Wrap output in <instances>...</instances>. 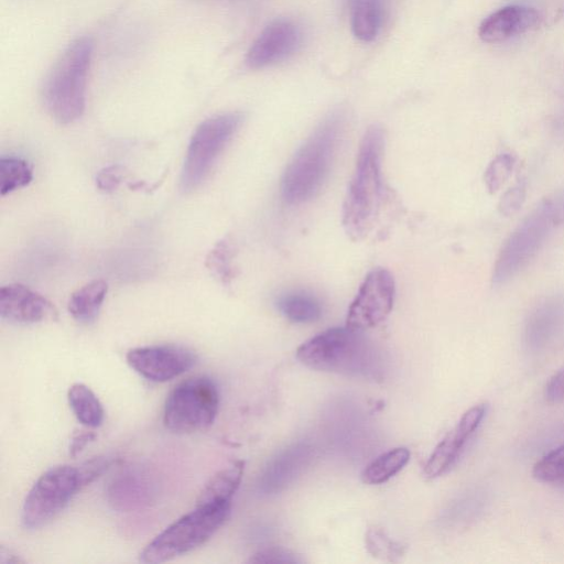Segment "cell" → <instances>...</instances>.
<instances>
[{"label": "cell", "mask_w": 564, "mask_h": 564, "mask_svg": "<svg viewBox=\"0 0 564 564\" xmlns=\"http://www.w3.org/2000/svg\"><path fill=\"white\" fill-rule=\"evenodd\" d=\"M91 56V40L87 36L78 37L61 53L44 78L43 104L59 123L77 120L85 110Z\"/></svg>", "instance_id": "4"}, {"label": "cell", "mask_w": 564, "mask_h": 564, "mask_svg": "<svg viewBox=\"0 0 564 564\" xmlns=\"http://www.w3.org/2000/svg\"><path fill=\"white\" fill-rule=\"evenodd\" d=\"M83 487L78 466L57 465L44 471L28 492L22 525L36 530L53 520Z\"/></svg>", "instance_id": "9"}, {"label": "cell", "mask_w": 564, "mask_h": 564, "mask_svg": "<svg viewBox=\"0 0 564 564\" xmlns=\"http://www.w3.org/2000/svg\"><path fill=\"white\" fill-rule=\"evenodd\" d=\"M219 392L215 382L205 376L181 381L169 393L163 424L174 433H194L209 427L218 413Z\"/></svg>", "instance_id": "7"}, {"label": "cell", "mask_w": 564, "mask_h": 564, "mask_svg": "<svg viewBox=\"0 0 564 564\" xmlns=\"http://www.w3.org/2000/svg\"><path fill=\"white\" fill-rule=\"evenodd\" d=\"M343 120L333 115L306 139L285 169L281 193L289 204L314 197L326 181L340 142Z\"/></svg>", "instance_id": "3"}, {"label": "cell", "mask_w": 564, "mask_h": 564, "mask_svg": "<svg viewBox=\"0 0 564 564\" xmlns=\"http://www.w3.org/2000/svg\"><path fill=\"white\" fill-rule=\"evenodd\" d=\"M245 463L235 460L217 471L205 484L196 499V506L231 502L243 475Z\"/></svg>", "instance_id": "18"}, {"label": "cell", "mask_w": 564, "mask_h": 564, "mask_svg": "<svg viewBox=\"0 0 564 564\" xmlns=\"http://www.w3.org/2000/svg\"><path fill=\"white\" fill-rule=\"evenodd\" d=\"M241 121L240 112H227L204 120L195 129L181 174L184 191L196 188L205 180Z\"/></svg>", "instance_id": "8"}, {"label": "cell", "mask_w": 564, "mask_h": 564, "mask_svg": "<svg viewBox=\"0 0 564 564\" xmlns=\"http://www.w3.org/2000/svg\"><path fill=\"white\" fill-rule=\"evenodd\" d=\"M394 295L392 274L383 268L371 270L348 308L346 326L359 332L377 326L390 314Z\"/></svg>", "instance_id": "10"}, {"label": "cell", "mask_w": 564, "mask_h": 564, "mask_svg": "<svg viewBox=\"0 0 564 564\" xmlns=\"http://www.w3.org/2000/svg\"><path fill=\"white\" fill-rule=\"evenodd\" d=\"M541 21L539 11L521 4L503 7L479 25V37L487 43L502 42L534 29Z\"/></svg>", "instance_id": "15"}, {"label": "cell", "mask_w": 564, "mask_h": 564, "mask_svg": "<svg viewBox=\"0 0 564 564\" xmlns=\"http://www.w3.org/2000/svg\"><path fill=\"white\" fill-rule=\"evenodd\" d=\"M112 463V457L98 456L78 465L83 487L89 485L101 474H104Z\"/></svg>", "instance_id": "30"}, {"label": "cell", "mask_w": 564, "mask_h": 564, "mask_svg": "<svg viewBox=\"0 0 564 564\" xmlns=\"http://www.w3.org/2000/svg\"><path fill=\"white\" fill-rule=\"evenodd\" d=\"M69 406L76 419L88 427H98L104 421V408L96 394L84 383H74L67 392Z\"/></svg>", "instance_id": "21"}, {"label": "cell", "mask_w": 564, "mask_h": 564, "mask_svg": "<svg viewBox=\"0 0 564 564\" xmlns=\"http://www.w3.org/2000/svg\"><path fill=\"white\" fill-rule=\"evenodd\" d=\"M231 502L195 506L158 534L140 553L143 563H163L205 544L226 522Z\"/></svg>", "instance_id": "6"}, {"label": "cell", "mask_w": 564, "mask_h": 564, "mask_svg": "<svg viewBox=\"0 0 564 564\" xmlns=\"http://www.w3.org/2000/svg\"><path fill=\"white\" fill-rule=\"evenodd\" d=\"M488 405L477 404L467 410L447 435L438 443L424 466L427 479L436 478L447 471L459 458L466 444L480 426Z\"/></svg>", "instance_id": "12"}, {"label": "cell", "mask_w": 564, "mask_h": 564, "mask_svg": "<svg viewBox=\"0 0 564 564\" xmlns=\"http://www.w3.org/2000/svg\"><path fill=\"white\" fill-rule=\"evenodd\" d=\"M128 365L140 376L153 382H165L189 370L196 355L180 345H152L128 351Z\"/></svg>", "instance_id": "11"}, {"label": "cell", "mask_w": 564, "mask_h": 564, "mask_svg": "<svg viewBox=\"0 0 564 564\" xmlns=\"http://www.w3.org/2000/svg\"><path fill=\"white\" fill-rule=\"evenodd\" d=\"M300 43V31L292 22L270 23L249 48L246 63L250 68H262L292 54Z\"/></svg>", "instance_id": "14"}, {"label": "cell", "mask_w": 564, "mask_h": 564, "mask_svg": "<svg viewBox=\"0 0 564 564\" xmlns=\"http://www.w3.org/2000/svg\"><path fill=\"white\" fill-rule=\"evenodd\" d=\"M24 561L12 553L10 550L1 546L0 550V563L2 564H11V563H23Z\"/></svg>", "instance_id": "36"}, {"label": "cell", "mask_w": 564, "mask_h": 564, "mask_svg": "<svg viewBox=\"0 0 564 564\" xmlns=\"http://www.w3.org/2000/svg\"><path fill=\"white\" fill-rule=\"evenodd\" d=\"M95 437L96 434L94 432L86 431L74 435L69 445L70 456H77L88 443L95 440Z\"/></svg>", "instance_id": "35"}, {"label": "cell", "mask_w": 564, "mask_h": 564, "mask_svg": "<svg viewBox=\"0 0 564 564\" xmlns=\"http://www.w3.org/2000/svg\"><path fill=\"white\" fill-rule=\"evenodd\" d=\"M33 178L29 163L20 158L0 159V193L9 194L18 188L26 186Z\"/></svg>", "instance_id": "25"}, {"label": "cell", "mask_w": 564, "mask_h": 564, "mask_svg": "<svg viewBox=\"0 0 564 564\" xmlns=\"http://www.w3.org/2000/svg\"><path fill=\"white\" fill-rule=\"evenodd\" d=\"M0 316L19 324L55 321L57 312L43 295L22 284H9L0 290Z\"/></svg>", "instance_id": "13"}, {"label": "cell", "mask_w": 564, "mask_h": 564, "mask_svg": "<svg viewBox=\"0 0 564 564\" xmlns=\"http://www.w3.org/2000/svg\"><path fill=\"white\" fill-rule=\"evenodd\" d=\"M312 456V448L304 443L293 445L275 457L265 468L259 487L265 494H274L284 489Z\"/></svg>", "instance_id": "16"}, {"label": "cell", "mask_w": 564, "mask_h": 564, "mask_svg": "<svg viewBox=\"0 0 564 564\" xmlns=\"http://www.w3.org/2000/svg\"><path fill=\"white\" fill-rule=\"evenodd\" d=\"M381 8L379 0H351V29L356 37L372 41L380 28Z\"/></svg>", "instance_id": "23"}, {"label": "cell", "mask_w": 564, "mask_h": 564, "mask_svg": "<svg viewBox=\"0 0 564 564\" xmlns=\"http://www.w3.org/2000/svg\"><path fill=\"white\" fill-rule=\"evenodd\" d=\"M564 323V296L556 295L544 300L531 313L525 336L530 344L539 345L547 340Z\"/></svg>", "instance_id": "17"}, {"label": "cell", "mask_w": 564, "mask_h": 564, "mask_svg": "<svg viewBox=\"0 0 564 564\" xmlns=\"http://www.w3.org/2000/svg\"><path fill=\"white\" fill-rule=\"evenodd\" d=\"M514 158L509 153L498 154L485 172L486 187L490 193L497 192L509 178L514 167Z\"/></svg>", "instance_id": "29"}, {"label": "cell", "mask_w": 564, "mask_h": 564, "mask_svg": "<svg viewBox=\"0 0 564 564\" xmlns=\"http://www.w3.org/2000/svg\"><path fill=\"white\" fill-rule=\"evenodd\" d=\"M110 503L119 509H129L145 501L148 482L138 471L127 470L118 475L109 487Z\"/></svg>", "instance_id": "20"}, {"label": "cell", "mask_w": 564, "mask_h": 564, "mask_svg": "<svg viewBox=\"0 0 564 564\" xmlns=\"http://www.w3.org/2000/svg\"><path fill=\"white\" fill-rule=\"evenodd\" d=\"M545 399L550 403L564 402V368L553 375L545 386Z\"/></svg>", "instance_id": "34"}, {"label": "cell", "mask_w": 564, "mask_h": 564, "mask_svg": "<svg viewBox=\"0 0 564 564\" xmlns=\"http://www.w3.org/2000/svg\"><path fill=\"white\" fill-rule=\"evenodd\" d=\"M533 476L541 482L564 489V444L549 452L535 463Z\"/></svg>", "instance_id": "26"}, {"label": "cell", "mask_w": 564, "mask_h": 564, "mask_svg": "<svg viewBox=\"0 0 564 564\" xmlns=\"http://www.w3.org/2000/svg\"><path fill=\"white\" fill-rule=\"evenodd\" d=\"M366 545L372 556L395 561L403 554V546L392 541L380 528L372 527L367 531Z\"/></svg>", "instance_id": "28"}, {"label": "cell", "mask_w": 564, "mask_h": 564, "mask_svg": "<svg viewBox=\"0 0 564 564\" xmlns=\"http://www.w3.org/2000/svg\"><path fill=\"white\" fill-rule=\"evenodd\" d=\"M525 196V186L523 182H519L509 188L502 196L499 210L501 214L509 216L514 214L522 205Z\"/></svg>", "instance_id": "32"}, {"label": "cell", "mask_w": 564, "mask_h": 564, "mask_svg": "<svg viewBox=\"0 0 564 564\" xmlns=\"http://www.w3.org/2000/svg\"><path fill=\"white\" fill-rule=\"evenodd\" d=\"M108 285L104 280H94L77 291L68 301L67 310L74 319L90 323L97 316L105 301Z\"/></svg>", "instance_id": "19"}, {"label": "cell", "mask_w": 564, "mask_h": 564, "mask_svg": "<svg viewBox=\"0 0 564 564\" xmlns=\"http://www.w3.org/2000/svg\"><path fill=\"white\" fill-rule=\"evenodd\" d=\"M297 359L306 367L366 379H381V351L362 332L347 326L327 329L303 343Z\"/></svg>", "instance_id": "1"}, {"label": "cell", "mask_w": 564, "mask_h": 564, "mask_svg": "<svg viewBox=\"0 0 564 564\" xmlns=\"http://www.w3.org/2000/svg\"><path fill=\"white\" fill-rule=\"evenodd\" d=\"M276 304L281 314L294 323H313L322 315L319 302L306 293L285 294Z\"/></svg>", "instance_id": "24"}, {"label": "cell", "mask_w": 564, "mask_h": 564, "mask_svg": "<svg viewBox=\"0 0 564 564\" xmlns=\"http://www.w3.org/2000/svg\"><path fill=\"white\" fill-rule=\"evenodd\" d=\"M383 132L369 127L359 147L356 167L343 206V226L352 240L362 239L378 215L381 194Z\"/></svg>", "instance_id": "2"}, {"label": "cell", "mask_w": 564, "mask_h": 564, "mask_svg": "<svg viewBox=\"0 0 564 564\" xmlns=\"http://www.w3.org/2000/svg\"><path fill=\"white\" fill-rule=\"evenodd\" d=\"M410 452L405 447L390 449L373 459L361 473L367 485H380L397 475L409 463Z\"/></svg>", "instance_id": "22"}, {"label": "cell", "mask_w": 564, "mask_h": 564, "mask_svg": "<svg viewBox=\"0 0 564 564\" xmlns=\"http://www.w3.org/2000/svg\"><path fill=\"white\" fill-rule=\"evenodd\" d=\"M562 224L564 189L543 198L506 239L494 265L492 282L503 284L518 274Z\"/></svg>", "instance_id": "5"}, {"label": "cell", "mask_w": 564, "mask_h": 564, "mask_svg": "<svg viewBox=\"0 0 564 564\" xmlns=\"http://www.w3.org/2000/svg\"><path fill=\"white\" fill-rule=\"evenodd\" d=\"M250 563H296L299 560L288 550L270 547L257 552Z\"/></svg>", "instance_id": "33"}, {"label": "cell", "mask_w": 564, "mask_h": 564, "mask_svg": "<svg viewBox=\"0 0 564 564\" xmlns=\"http://www.w3.org/2000/svg\"><path fill=\"white\" fill-rule=\"evenodd\" d=\"M234 249L228 240L219 241L213 250H210L206 265L223 283H228L234 276L232 257Z\"/></svg>", "instance_id": "27"}, {"label": "cell", "mask_w": 564, "mask_h": 564, "mask_svg": "<svg viewBox=\"0 0 564 564\" xmlns=\"http://www.w3.org/2000/svg\"><path fill=\"white\" fill-rule=\"evenodd\" d=\"M126 177L124 169L120 165H111L102 169L96 177L99 189L104 192H112L119 187Z\"/></svg>", "instance_id": "31"}]
</instances>
